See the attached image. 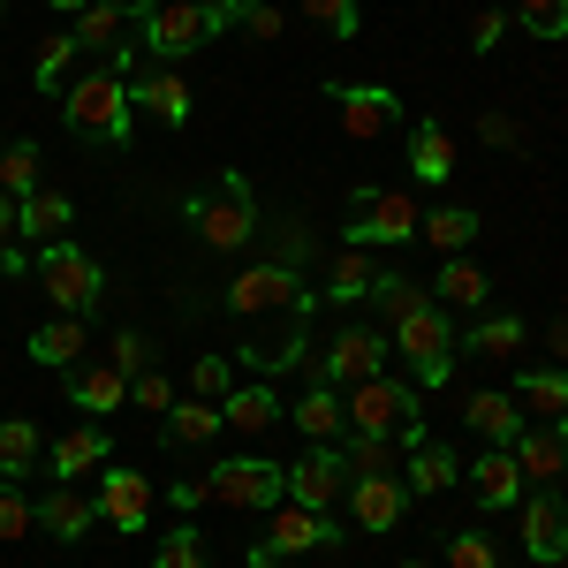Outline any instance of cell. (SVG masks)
I'll list each match as a JSON object with an SVG mask.
<instances>
[{
  "mask_svg": "<svg viewBox=\"0 0 568 568\" xmlns=\"http://www.w3.org/2000/svg\"><path fill=\"white\" fill-rule=\"evenodd\" d=\"M61 122L84 136V144H114V152H130L136 136V106H130V69H91V77H77L69 84V99H61Z\"/></svg>",
  "mask_w": 568,
  "mask_h": 568,
  "instance_id": "6da1fadb",
  "label": "cell"
},
{
  "mask_svg": "<svg viewBox=\"0 0 568 568\" xmlns=\"http://www.w3.org/2000/svg\"><path fill=\"white\" fill-rule=\"evenodd\" d=\"M190 227H197V243L205 251H243L251 235H258V197H251V182L243 175H220L205 190H190Z\"/></svg>",
  "mask_w": 568,
  "mask_h": 568,
  "instance_id": "7a4b0ae2",
  "label": "cell"
},
{
  "mask_svg": "<svg viewBox=\"0 0 568 568\" xmlns=\"http://www.w3.org/2000/svg\"><path fill=\"white\" fill-rule=\"evenodd\" d=\"M387 349H402V364H409V387H447L455 379V318L439 304L409 311V318H394L387 326Z\"/></svg>",
  "mask_w": 568,
  "mask_h": 568,
  "instance_id": "3957f363",
  "label": "cell"
},
{
  "mask_svg": "<svg viewBox=\"0 0 568 568\" xmlns=\"http://www.w3.org/2000/svg\"><path fill=\"white\" fill-rule=\"evenodd\" d=\"M205 493H213L220 508H235V516H273L288 500V470L265 463V455H220L213 470H205Z\"/></svg>",
  "mask_w": 568,
  "mask_h": 568,
  "instance_id": "277c9868",
  "label": "cell"
},
{
  "mask_svg": "<svg viewBox=\"0 0 568 568\" xmlns=\"http://www.w3.org/2000/svg\"><path fill=\"white\" fill-rule=\"evenodd\" d=\"M417 227H425V213H417V197L409 190H379V182H364V190H349V243H364V251H394V243H417Z\"/></svg>",
  "mask_w": 568,
  "mask_h": 568,
  "instance_id": "5b68a950",
  "label": "cell"
},
{
  "mask_svg": "<svg viewBox=\"0 0 568 568\" xmlns=\"http://www.w3.org/2000/svg\"><path fill=\"white\" fill-rule=\"evenodd\" d=\"M220 304L235 311V318H265V311H318V296L304 288V273L296 265H243L235 281H227V296Z\"/></svg>",
  "mask_w": 568,
  "mask_h": 568,
  "instance_id": "8992f818",
  "label": "cell"
},
{
  "mask_svg": "<svg viewBox=\"0 0 568 568\" xmlns=\"http://www.w3.org/2000/svg\"><path fill=\"white\" fill-rule=\"evenodd\" d=\"M39 288L53 296L61 318H84V311L99 304V288H106V273H99L91 251H77V243L61 235V243H45V251H39Z\"/></svg>",
  "mask_w": 568,
  "mask_h": 568,
  "instance_id": "52a82bcc",
  "label": "cell"
},
{
  "mask_svg": "<svg viewBox=\"0 0 568 568\" xmlns=\"http://www.w3.org/2000/svg\"><path fill=\"white\" fill-rule=\"evenodd\" d=\"M205 39L213 31H205V8L197 0H136V45L152 61H182V53H197Z\"/></svg>",
  "mask_w": 568,
  "mask_h": 568,
  "instance_id": "ba28073f",
  "label": "cell"
},
{
  "mask_svg": "<svg viewBox=\"0 0 568 568\" xmlns=\"http://www.w3.org/2000/svg\"><path fill=\"white\" fill-rule=\"evenodd\" d=\"M326 546H342V530L326 524L318 508H296V500H281V508L265 516V538L251 546V568H281L288 554H326Z\"/></svg>",
  "mask_w": 568,
  "mask_h": 568,
  "instance_id": "9c48e42d",
  "label": "cell"
},
{
  "mask_svg": "<svg viewBox=\"0 0 568 568\" xmlns=\"http://www.w3.org/2000/svg\"><path fill=\"white\" fill-rule=\"evenodd\" d=\"M342 409H349V433L402 439L417 425V387H409V379H356V387L342 394Z\"/></svg>",
  "mask_w": 568,
  "mask_h": 568,
  "instance_id": "30bf717a",
  "label": "cell"
},
{
  "mask_svg": "<svg viewBox=\"0 0 568 568\" xmlns=\"http://www.w3.org/2000/svg\"><path fill=\"white\" fill-rule=\"evenodd\" d=\"M379 364H387V334H372V326H342L318 364H311V379H326V387H356V379H379Z\"/></svg>",
  "mask_w": 568,
  "mask_h": 568,
  "instance_id": "8fae6325",
  "label": "cell"
},
{
  "mask_svg": "<svg viewBox=\"0 0 568 568\" xmlns=\"http://www.w3.org/2000/svg\"><path fill=\"white\" fill-rule=\"evenodd\" d=\"M349 493V463H342V447H304V463H288V500L296 508H334Z\"/></svg>",
  "mask_w": 568,
  "mask_h": 568,
  "instance_id": "7c38bea8",
  "label": "cell"
},
{
  "mask_svg": "<svg viewBox=\"0 0 568 568\" xmlns=\"http://www.w3.org/2000/svg\"><path fill=\"white\" fill-rule=\"evenodd\" d=\"M99 463H114V439H106V425H69V433L45 439V478L53 485H77L84 470H99Z\"/></svg>",
  "mask_w": 568,
  "mask_h": 568,
  "instance_id": "4fadbf2b",
  "label": "cell"
},
{
  "mask_svg": "<svg viewBox=\"0 0 568 568\" xmlns=\"http://www.w3.org/2000/svg\"><path fill=\"white\" fill-rule=\"evenodd\" d=\"M326 99L342 106V130H349L356 144H372V136H387L394 122H402V99H394L387 84H326Z\"/></svg>",
  "mask_w": 568,
  "mask_h": 568,
  "instance_id": "5bb4252c",
  "label": "cell"
},
{
  "mask_svg": "<svg viewBox=\"0 0 568 568\" xmlns=\"http://www.w3.org/2000/svg\"><path fill=\"white\" fill-rule=\"evenodd\" d=\"M136 23V0H91L77 16V45L84 53H106L114 69H136V45H122V31Z\"/></svg>",
  "mask_w": 568,
  "mask_h": 568,
  "instance_id": "9a60e30c",
  "label": "cell"
},
{
  "mask_svg": "<svg viewBox=\"0 0 568 568\" xmlns=\"http://www.w3.org/2000/svg\"><path fill=\"white\" fill-rule=\"evenodd\" d=\"M516 508H524V554L538 568H561L568 561V500L538 493V500H516Z\"/></svg>",
  "mask_w": 568,
  "mask_h": 568,
  "instance_id": "2e32d148",
  "label": "cell"
},
{
  "mask_svg": "<svg viewBox=\"0 0 568 568\" xmlns=\"http://www.w3.org/2000/svg\"><path fill=\"white\" fill-rule=\"evenodd\" d=\"M130 106H144L152 122H168V130H182L197 99H190V84H182V77L168 69V61H152V69H130Z\"/></svg>",
  "mask_w": 568,
  "mask_h": 568,
  "instance_id": "e0dca14e",
  "label": "cell"
},
{
  "mask_svg": "<svg viewBox=\"0 0 568 568\" xmlns=\"http://www.w3.org/2000/svg\"><path fill=\"white\" fill-rule=\"evenodd\" d=\"M508 455H516L524 485H554L568 470V417L561 425H524V433L508 439Z\"/></svg>",
  "mask_w": 568,
  "mask_h": 568,
  "instance_id": "ac0fdd59",
  "label": "cell"
},
{
  "mask_svg": "<svg viewBox=\"0 0 568 568\" xmlns=\"http://www.w3.org/2000/svg\"><path fill=\"white\" fill-rule=\"evenodd\" d=\"M99 524L114 530H144V516H152V478L144 470H99Z\"/></svg>",
  "mask_w": 568,
  "mask_h": 568,
  "instance_id": "d6986e66",
  "label": "cell"
},
{
  "mask_svg": "<svg viewBox=\"0 0 568 568\" xmlns=\"http://www.w3.org/2000/svg\"><path fill=\"white\" fill-rule=\"evenodd\" d=\"M349 516H356V530L364 538H379V530H394L402 524V508H409V485L402 478H349Z\"/></svg>",
  "mask_w": 568,
  "mask_h": 568,
  "instance_id": "ffe728a7",
  "label": "cell"
},
{
  "mask_svg": "<svg viewBox=\"0 0 568 568\" xmlns=\"http://www.w3.org/2000/svg\"><path fill=\"white\" fill-rule=\"evenodd\" d=\"M402 447H409V463H402V485H409V493H417V500H433V493H447V485L463 478V463H455V447H447V439H402Z\"/></svg>",
  "mask_w": 568,
  "mask_h": 568,
  "instance_id": "44dd1931",
  "label": "cell"
},
{
  "mask_svg": "<svg viewBox=\"0 0 568 568\" xmlns=\"http://www.w3.org/2000/svg\"><path fill=\"white\" fill-rule=\"evenodd\" d=\"M304 349H311V311H281V326H265L243 356L258 372H288V364H304Z\"/></svg>",
  "mask_w": 568,
  "mask_h": 568,
  "instance_id": "7402d4cb",
  "label": "cell"
},
{
  "mask_svg": "<svg viewBox=\"0 0 568 568\" xmlns=\"http://www.w3.org/2000/svg\"><path fill=\"white\" fill-rule=\"evenodd\" d=\"M288 417H296V433H304L311 447H334V439L349 433V409H342V394L326 387V379H311V387H304V402H296Z\"/></svg>",
  "mask_w": 568,
  "mask_h": 568,
  "instance_id": "603a6c76",
  "label": "cell"
},
{
  "mask_svg": "<svg viewBox=\"0 0 568 568\" xmlns=\"http://www.w3.org/2000/svg\"><path fill=\"white\" fill-rule=\"evenodd\" d=\"M463 425L485 439V447H508V439L524 433V409H516V394H493V387H478L470 402H463Z\"/></svg>",
  "mask_w": 568,
  "mask_h": 568,
  "instance_id": "cb8c5ba5",
  "label": "cell"
},
{
  "mask_svg": "<svg viewBox=\"0 0 568 568\" xmlns=\"http://www.w3.org/2000/svg\"><path fill=\"white\" fill-rule=\"evenodd\" d=\"M409 175L425 182V190H439V182L455 175V136H447V122H433V114L409 130Z\"/></svg>",
  "mask_w": 568,
  "mask_h": 568,
  "instance_id": "d4e9b609",
  "label": "cell"
},
{
  "mask_svg": "<svg viewBox=\"0 0 568 568\" xmlns=\"http://www.w3.org/2000/svg\"><path fill=\"white\" fill-rule=\"evenodd\" d=\"M31 364H45V372H77L84 364V318H45L39 334H31Z\"/></svg>",
  "mask_w": 568,
  "mask_h": 568,
  "instance_id": "484cf974",
  "label": "cell"
},
{
  "mask_svg": "<svg viewBox=\"0 0 568 568\" xmlns=\"http://www.w3.org/2000/svg\"><path fill=\"white\" fill-rule=\"evenodd\" d=\"M470 485H478L485 508H516V500H524V470H516L508 447H485L478 463H470Z\"/></svg>",
  "mask_w": 568,
  "mask_h": 568,
  "instance_id": "4316f807",
  "label": "cell"
},
{
  "mask_svg": "<svg viewBox=\"0 0 568 568\" xmlns=\"http://www.w3.org/2000/svg\"><path fill=\"white\" fill-rule=\"evenodd\" d=\"M69 402L91 409V417H106V409H122V402H130V379H122L114 364H77V372H69Z\"/></svg>",
  "mask_w": 568,
  "mask_h": 568,
  "instance_id": "83f0119b",
  "label": "cell"
},
{
  "mask_svg": "<svg viewBox=\"0 0 568 568\" xmlns=\"http://www.w3.org/2000/svg\"><path fill=\"white\" fill-rule=\"evenodd\" d=\"M91 524H99V508H91L77 485H53V493L39 500V530H53L61 546H77V538H84Z\"/></svg>",
  "mask_w": 568,
  "mask_h": 568,
  "instance_id": "f1b7e54d",
  "label": "cell"
},
{
  "mask_svg": "<svg viewBox=\"0 0 568 568\" xmlns=\"http://www.w3.org/2000/svg\"><path fill=\"white\" fill-rule=\"evenodd\" d=\"M160 433H168V447H213L220 433H227V417H220V402H182V409H168L160 417Z\"/></svg>",
  "mask_w": 568,
  "mask_h": 568,
  "instance_id": "f546056e",
  "label": "cell"
},
{
  "mask_svg": "<svg viewBox=\"0 0 568 568\" xmlns=\"http://www.w3.org/2000/svg\"><path fill=\"white\" fill-rule=\"evenodd\" d=\"M372 281H379L372 251H364V243H342L334 265H326V296H334V304H364V296H372Z\"/></svg>",
  "mask_w": 568,
  "mask_h": 568,
  "instance_id": "4dcf8cb0",
  "label": "cell"
},
{
  "mask_svg": "<svg viewBox=\"0 0 568 568\" xmlns=\"http://www.w3.org/2000/svg\"><path fill=\"white\" fill-rule=\"evenodd\" d=\"M220 417H227L235 433H265V425L281 417V394L265 387V379H235V387H227V402H220Z\"/></svg>",
  "mask_w": 568,
  "mask_h": 568,
  "instance_id": "1f68e13d",
  "label": "cell"
},
{
  "mask_svg": "<svg viewBox=\"0 0 568 568\" xmlns=\"http://www.w3.org/2000/svg\"><path fill=\"white\" fill-rule=\"evenodd\" d=\"M516 409H538L546 425H561V417H568V372H561V364L524 372V379H516Z\"/></svg>",
  "mask_w": 568,
  "mask_h": 568,
  "instance_id": "d6a6232c",
  "label": "cell"
},
{
  "mask_svg": "<svg viewBox=\"0 0 568 568\" xmlns=\"http://www.w3.org/2000/svg\"><path fill=\"white\" fill-rule=\"evenodd\" d=\"M39 463H45V433L31 417H8V425H0V478L16 485V478H31Z\"/></svg>",
  "mask_w": 568,
  "mask_h": 568,
  "instance_id": "836d02e7",
  "label": "cell"
},
{
  "mask_svg": "<svg viewBox=\"0 0 568 568\" xmlns=\"http://www.w3.org/2000/svg\"><path fill=\"white\" fill-rule=\"evenodd\" d=\"M77 220V205L61 197V190H31V197H16V227L23 235H39V243H61V227Z\"/></svg>",
  "mask_w": 568,
  "mask_h": 568,
  "instance_id": "e575fe53",
  "label": "cell"
},
{
  "mask_svg": "<svg viewBox=\"0 0 568 568\" xmlns=\"http://www.w3.org/2000/svg\"><path fill=\"white\" fill-rule=\"evenodd\" d=\"M433 288H439V311H485V288H493V281H485L478 258H447Z\"/></svg>",
  "mask_w": 568,
  "mask_h": 568,
  "instance_id": "d590c367",
  "label": "cell"
},
{
  "mask_svg": "<svg viewBox=\"0 0 568 568\" xmlns=\"http://www.w3.org/2000/svg\"><path fill=\"white\" fill-rule=\"evenodd\" d=\"M478 227H485V220L470 213V205H439V213H425V227H417V235H425L433 251H447V258H463V251L478 243Z\"/></svg>",
  "mask_w": 568,
  "mask_h": 568,
  "instance_id": "8d00e7d4",
  "label": "cell"
},
{
  "mask_svg": "<svg viewBox=\"0 0 568 568\" xmlns=\"http://www.w3.org/2000/svg\"><path fill=\"white\" fill-rule=\"evenodd\" d=\"M455 349L516 356V349H524V318H516V311H493V318H485V311H478V326H470V334H455Z\"/></svg>",
  "mask_w": 568,
  "mask_h": 568,
  "instance_id": "74e56055",
  "label": "cell"
},
{
  "mask_svg": "<svg viewBox=\"0 0 568 568\" xmlns=\"http://www.w3.org/2000/svg\"><path fill=\"white\" fill-rule=\"evenodd\" d=\"M364 304H372V311H379V318L394 326V318H409V311H425L433 296H425V281H409V273H379Z\"/></svg>",
  "mask_w": 568,
  "mask_h": 568,
  "instance_id": "f35d334b",
  "label": "cell"
},
{
  "mask_svg": "<svg viewBox=\"0 0 568 568\" xmlns=\"http://www.w3.org/2000/svg\"><path fill=\"white\" fill-rule=\"evenodd\" d=\"M77 53H84V45H77V31H53V39L39 45L31 84H39V91H61V84H69V69H77Z\"/></svg>",
  "mask_w": 568,
  "mask_h": 568,
  "instance_id": "ab89813d",
  "label": "cell"
},
{
  "mask_svg": "<svg viewBox=\"0 0 568 568\" xmlns=\"http://www.w3.org/2000/svg\"><path fill=\"white\" fill-rule=\"evenodd\" d=\"M342 463H349V478H394V439H379V433H349Z\"/></svg>",
  "mask_w": 568,
  "mask_h": 568,
  "instance_id": "60d3db41",
  "label": "cell"
},
{
  "mask_svg": "<svg viewBox=\"0 0 568 568\" xmlns=\"http://www.w3.org/2000/svg\"><path fill=\"white\" fill-rule=\"evenodd\" d=\"M304 23H318L326 39H356L364 31V0H304Z\"/></svg>",
  "mask_w": 568,
  "mask_h": 568,
  "instance_id": "b9f144b4",
  "label": "cell"
},
{
  "mask_svg": "<svg viewBox=\"0 0 568 568\" xmlns=\"http://www.w3.org/2000/svg\"><path fill=\"white\" fill-rule=\"evenodd\" d=\"M516 23H524L530 39H568V0H516Z\"/></svg>",
  "mask_w": 568,
  "mask_h": 568,
  "instance_id": "7bdbcfd3",
  "label": "cell"
},
{
  "mask_svg": "<svg viewBox=\"0 0 568 568\" xmlns=\"http://www.w3.org/2000/svg\"><path fill=\"white\" fill-rule=\"evenodd\" d=\"M0 190L8 197H31L39 190V144H8L0 152Z\"/></svg>",
  "mask_w": 568,
  "mask_h": 568,
  "instance_id": "ee69618b",
  "label": "cell"
},
{
  "mask_svg": "<svg viewBox=\"0 0 568 568\" xmlns=\"http://www.w3.org/2000/svg\"><path fill=\"white\" fill-rule=\"evenodd\" d=\"M227 387H235V364H227V356H197V364H190V394H197V402H227Z\"/></svg>",
  "mask_w": 568,
  "mask_h": 568,
  "instance_id": "f6af8a7d",
  "label": "cell"
},
{
  "mask_svg": "<svg viewBox=\"0 0 568 568\" xmlns=\"http://www.w3.org/2000/svg\"><path fill=\"white\" fill-rule=\"evenodd\" d=\"M447 568H500L485 530H447Z\"/></svg>",
  "mask_w": 568,
  "mask_h": 568,
  "instance_id": "bcb514c9",
  "label": "cell"
},
{
  "mask_svg": "<svg viewBox=\"0 0 568 568\" xmlns=\"http://www.w3.org/2000/svg\"><path fill=\"white\" fill-rule=\"evenodd\" d=\"M152 568H205V546H197V530H190V524H175L168 538H160Z\"/></svg>",
  "mask_w": 568,
  "mask_h": 568,
  "instance_id": "7dc6e473",
  "label": "cell"
},
{
  "mask_svg": "<svg viewBox=\"0 0 568 568\" xmlns=\"http://www.w3.org/2000/svg\"><path fill=\"white\" fill-rule=\"evenodd\" d=\"M130 402H136V409H160V417H168V409H175V379L144 364V372L130 379Z\"/></svg>",
  "mask_w": 568,
  "mask_h": 568,
  "instance_id": "c3c4849f",
  "label": "cell"
},
{
  "mask_svg": "<svg viewBox=\"0 0 568 568\" xmlns=\"http://www.w3.org/2000/svg\"><path fill=\"white\" fill-rule=\"evenodd\" d=\"M23 530H39V508H31L16 485L0 478V538H23Z\"/></svg>",
  "mask_w": 568,
  "mask_h": 568,
  "instance_id": "681fc988",
  "label": "cell"
},
{
  "mask_svg": "<svg viewBox=\"0 0 568 568\" xmlns=\"http://www.w3.org/2000/svg\"><path fill=\"white\" fill-rule=\"evenodd\" d=\"M281 235H273V265H296L304 273V258H311V227L304 220H273Z\"/></svg>",
  "mask_w": 568,
  "mask_h": 568,
  "instance_id": "f907efd6",
  "label": "cell"
},
{
  "mask_svg": "<svg viewBox=\"0 0 568 568\" xmlns=\"http://www.w3.org/2000/svg\"><path fill=\"white\" fill-rule=\"evenodd\" d=\"M106 364H114L122 379H136V372L152 364V342H144V334H114V349H106Z\"/></svg>",
  "mask_w": 568,
  "mask_h": 568,
  "instance_id": "816d5d0a",
  "label": "cell"
},
{
  "mask_svg": "<svg viewBox=\"0 0 568 568\" xmlns=\"http://www.w3.org/2000/svg\"><path fill=\"white\" fill-rule=\"evenodd\" d=\"M197 8H205V31H213V39H227V31H235L258 0H197Z\"/></svg>",
  "mask_w": 568,
  "mask_h": 568,
  "instance_id": "f5cc1de1",
  "label": "cell"
},
{
  "mask_svg": "<svg viewBox=\"0 0 568 568\" xmlns=\"http://www.w3.org/2000/svg\"><path fill=\"white\" fill-rule=\"evenodd\" d=\"M205 500H213V493H205V478H175V485H168V508H175V524H190Z\"/></svg>",
  "mask_w": 568,
  "mask_h": 568,
  "instance_id": "db71d44e",
  "label": "cell"
},
{
  "mask_svg": "<svg viewBox=\"0 0 568 568\" xmlns=\"http://www.w3.org/2000/svg\"><path fill=\"white\" fill-rule=\"evenodd\" d=\"M281 23H288V16H281L273 0H258V8H251V16H243L235 31H251V39H258V45H273V39H281Z\"/></svg>",
  "mask_w": 568,
  "mask_h": 568,
  "instance_id": "11a10c76",
  "label": "cell"
},
{
  "mask_svg": "<svg viewBox=\"0 0 568 568\" xmlns=\"http://www.w3.org/2000/svg\"><path fill=\"white\" fill-rule=\"evenodd\" d=\"M500 31H508V16H500V8H478V16H470V45H478V53H493Z\"/></svg>",
  "mask_w": 568,
  "mask_h": 568,
  "instance_id": "9f6ffc18",
  "label": "cell"
},
{
  "mask_svg": "<svg viewBox=\"0 0 568 568\" xmlns=\"http://www.w3.org/2000/svg\"><path fill=\"white\" fill-rule=\"evenodd\" d=\"M478 130H485V144H524V130H516V122H508V114H485Z\"/></svg>",
  "mask_w": 568,
  "mask_h": 568,
  "instance_id": "6f0895ef",
  "label": "cell"
},
{
  "mask_svg": "<svg viewBox=\"0 0 568 568\" xmlns=\"http://www.w3.org/2000/svg\"><path fill=\"white\" fill-rule=\"evenodd\" d=\"M546 364H568V318L546 326Z\"/></svg>",
  "mask_w": 568,
  "mask_h": 568,
  "instance_id": "680465c9",
  "label": "cell"
},
{
  "mask_svg": "<svg viewBox=\"0 0 568 568\" xmlns=\"http://www.w3.org/2000/svg\"><path fill=\"white\" fill-rule=\"evenodd\" d=\"M8 235H16V197L0 190V243H8Z\"/></svg>",
  "mask_w": 568,
  "mask_h": 568,
  "instance_id": "91938a15",
  "label": "cell"
},
{
  "mask_svg": "<svg viewBox=\"0 0 568 568\" xmlns=\"http://www.w3.org/2000/svg\"><path fill=\"white\" fill-rule=\"evenodd\" d=\"M45 8H53V16H84L91 0H45Z\"/></svg>",
  "mask_w": 568,
  "mask_h": 568,
  "instance_id": "94428289",
  "label": "cell"
},
{
  "mask_svg": "<svg viewBox=\"0 0 568 568\" xmlns=\"http://www.w3.org/2000/svg\"><path fill=\"white\" fill-rule=\"evenodd\" d=\"M402 568H433V561H402Z\"/></svg>",
  "mask_w": 568,
  "mask_h": 568,
  "instance_id": "6125c7cd",
  "label": "cell"
},
{
  "mask_svg": "<svg viewBox=\"0 0 568 568\" xmlns=\"http://www.w3.org/2000/svg\"><path fill=\"white\" fill-rule=\"evenodd\" d=\"M0 16H8V0H0Z\"/></svg>",
  "mask_w": 568,
  "mask_h": 568,
  "instance_id": "be15d7a7",
  "label": "cell"
},
{
  "mask_svg": "<svg viewBox=\"0 0 568 568\" xmlns=\"http://www.w3.org/2000/svg\"><path fill=\"white\" fill-rule=\"evenodd\" d=\"M561 568H568V561H561Z\"/></svg>",
  "mask_w": 568,
  "mask_h": 568,
  "instance_id": "e7e4bbea",
  "label": "cell"
}]
</instances>
